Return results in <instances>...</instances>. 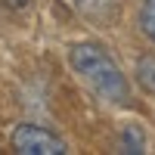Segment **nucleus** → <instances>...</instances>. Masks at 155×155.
<instances>
[{"label": "nucleus", "mask_w": 155, "mask_h": 155, "mask_svg": "<svg viewBox=\"0 0 155 155\" xmlns=\"http://www.w3.org/2000/svg\"><path fill=\"white\" fill-rule=\"evenodd\" d=\"M68 62L71 68L81 74V81L93 90L96 96H102L106 102H124L130 99V84H127L124 71L118 68L115 62L102 47L96 44H74L68 50Z\"/></svg>", "instance_id": "f257e3e1"}, {"label": "nucleus", "mask_w": 155, "mask_h": 155, "mask_svg": "<svg viewBox=\"0 0 155 155\" xmlns=\"http://www.w3.org/2000/svg\"><path fill=\"white\" fill-rule=\"evenodd\" d=\"M9 143H12V152H19V155H62V152H68L62 137H56L53 130L37 127V124H19L12 130Z\"/></svg>", "instance_id": "f03ea898"}, {"label": "nucleus", "mask_w": 155, "mask_h": 155, "mask_svg": "<svg viewBox=\"0 0 155 155\" xmlns=\"http://www.w3.org/2000/svg\"><path fill=\"white\" fill-rule=\"evenodd\" d=\"M118 9H121V0H78V12L96 22L99 28H109L118 19Z\"/></svg>", "instance_id": "7ed1b4c3"}, {"label": "nucleus", "mask_w": 155, "mask_h": 155, "mask_svg": "<svg viewBox=\"0 0 155 155\" xmlns=\"http://www.w3.org/2000/svg\"><path fill=\"white\" fill-rule=\"evenodd\" d=\"M140 28H143V34L155 44V0H143V9H140Z\"/></svg>", "instance_id": "20e7f679"}, {"label": "nucleus", "mask_w": 155, "mask_h": 155, "mask_svg": "<svg viewBox=\"0 0 155 155\" xmlns=\"http://www.w3.org/2000/svg\"><path fill=\"white\" fill-rule=\"evenodd\" d=\"M121 149H124V152H146V140H143V134H140L134 124L124 127V134H121Z\"/></svg>", "instance_id": "39448f33"}, {"label": "nucleus", "mask_w": 155, "mask_h": 155, "mask_svg": "<svg viewBox=\"0 0 155 155\" xmlns=\"http://www.w3.org/2000/svg\"><path fill=\"white\" fill-rule=\"evenodd\" d=\"M137 74H140V84L149 93H155V59H140L137 62Z\"/></svg>", "instance_id": "423d86ee"}, {"label": "nucleus", "mask_w": 155, "mask_h": 155, "mask_svg": "<svg viewBox=\"0 0 155 155\" xmlns=\"http://www.w3.org/2000/svg\"><path fill=\"white\" fill-rule=\"evenodd\" d=\"M3 3H6L9 9H25V6H28V0H3Z\"/></svg>", "instance_id": "0eeeda50"}]
</instances>
